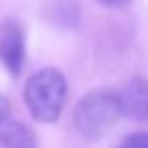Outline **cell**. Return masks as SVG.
<instances>
[{
  "instance_id": "1",
  "label": "cell",
  "mask_w": 148,
  "mask_h": 148,
  "mask_svg": "<svg viewBox=\"0 0 148 148\" xmlns=\"http://www.w3.org/2000/svg\"><path fill=\"white\" fill-rule=\"evenodd\" d=\"M68 96V83L62 71L43 68L28 79L25 86L26 109L34 120L53 124L58 120Z\"/></svg>"
},
{
  "instance_id": "2",
  "label": "cell",
  "mask_w": 148,
  "mask_h": 148,
  "mask_svg": "<svg viewBox=\"0 0 148 148\" xmlns=\"http://www.w3.org/2000/svg\"><path fill=\"white\" fill-rule=\"evenodd\" d=\"M120 116H124L120 94L111 90L90 92L73 109L75 130L88 141H96L111 131Z\"/></svg>"
},
{
  "instance_id": "3",
  "label": "cell",
  "mask_w": 148,
  "mask_h": 148,
  "mask_svg": "<svg viewBox=\"0 0 148 148\" xmlns=\"http://www.w3.org/2000/svg\"><path fill=\"white\" fill-rule=\"evenodd\" d=\"M0 62L11 77L21 75L25 66V34L15 21L0 25Z\"/></svg>"
},
{
  "instance_id": "4",
  "label": "cell",
  "mask_w": 148,
  "mask_h": 148,
  "mask_svg": "<svg viewBox=\"0 0 148 148\" xmlns=\"http://www.w3.org/2000/svg\"><path fill=\"white\" fill-rule=\"evenodd\" d=\"M122 114L130 120L148 122V81L143 77L131 79L120 92Z\"/></svg>"
},
{
  "instance_id": "5",
  "label": "cell",
  "mask_w": 148,
  "mask_h": 148,
  "mask_svg": "<svg viewBox=\"0 0 148 148\" xmlns=\"http://www.w3.org/2000/svg\"><path fill=\"white\" fill-rule=\"evenodd\" d=\"M0 146L2 148H38L34 133L23 122L8 118L0 126Z\"/></svg>"
},
{
  "instance_id": "6",
  "label": "cell",
  "mask_w": 148,
  "mask_h": 148,
  "mask_svg": "<svg viewBox=\"0 0 148 148\" xmlns=\"http://www.w3.org/2000/svg\"><path fill=\"white\" fill-rule=\"evenodd\" d=\"M118 148H148V131L131 133L118 145Z\"/></svg>"
},
{
  "instance_id": "7",
  "label": "cell",
  "mask_w": 148,
  "mask_h": 148,
  "mask_svg": "<svg viewBox=\"0 0 148 148\" xmlns=\"http://www.w3.org/2000/svg\"><path fill=\"white\" fill-rule=\"evenodd\" d=\"M8 118H10V103H8V99L0 94V126H2Z\"/></svg>"
},
{
  "instance_id": "8",
  "label": "cell",
  "mask_w": 148,
  "mask_h": 148,
  "mask_svg": "<svg viewBox=\"0 0 148 148\" xmlns=\"http://www.w3.org/2000/svg\"><path fill=\"white\" fill-rule=\"evenodd\" d=\"M98 2L105 4V6H124V4L131 2V0H98Z\"/></svg>"
}]
</instances>
